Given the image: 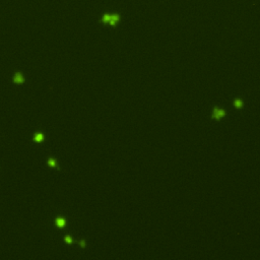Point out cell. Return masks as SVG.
<instances>
[{"instance_id":"cell-4","label":"cell","mask_w":260,"mask_h":260,"mask_svg":"<svg viewBox=\"0 0 260 260\" xmlns=\"http://www.w3.org/2000/svg\"><path fill=\"white\" fill-rule=\"evenodd\" d=\"M42 137H43L42 135H38L37 136V140H42Z\"/></svg>"},{"instance_id":"cell-2","label":"cell","mask_w":260,"mask_h":260,"mask_svg":"<svg viewBox=\"0 0 260 260\" xmlns=\"http://www.w3.org/2000/svg\"><path fill=\"white\" fill-rule=\"evenodd\" d=\"M224 115H225L224 111H222V110H216L214 111V117H216V118H220V117L224 116Z\"/></svg>"},{"instance_id":"cell-3","label":"cell","mask_w":260,"mask_h":260,"mask_svg":"<svg viewBox=\"0 0 260 260\" xmlns=\"http://www.w3.org/2000/svg\"><path fill=\"white\" fill-rule=\"evenodd\" d=\"M57 225L60 227H62L63 225H65V220H63V218H58L57 220Z\"/></svg>"},{"instance_id":"cell-1","label":"cell","mask_w":260,"mask_h":260,"mask_svg":"<svg viewBox=\"0 0 260 260\" xmlns=\"http://www.w3.org/2000/svg\"><path fill=\"white\" fill-rule=\"evenodd\" d=\"M118 19H119L118 15H105L103 20L106 21V23H110L111 25H115Z\"/></svg>"}]
</instances>
